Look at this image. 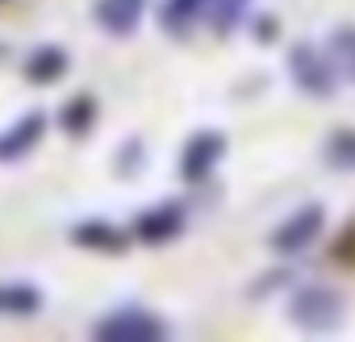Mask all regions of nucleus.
Instances as JSON below:
<instances>
[{
	"label": "nucleus",
	"mask_w": 355,
	"mask_h": 342,
	"mask_svg": "<svg viewBox=\"0 0 355 342\" xmlns=\"http://www.w3.org/2000/svg\"><path fill=\"white\" fill-rule=\"evenodd\" d=\"M347 317V300L343 292L326 288V284H305L288 296V321L301 334H334Z\"/></svg>",
	"instance_id": "f257e3e1"
},
{
	"label": "nucleus",
	"mask_w": 355,
	"mask_h": 342,
	"mask_svg": "<svg viewBox=\"0 0 355 342\" xmlns=\"http://www.w3.org/2000/svg\"><path fill=\"white\" fill-rule=\"evenodd\" d=\"M92 338H101V342H163V338H171V325L159 313L130 300V305H117L105 317H96Z\"/></svg>",
	"instance_id": "f03ea898"
},
{
	"label": "nucleus",
	"mask_w": 355,
	"mask_h": 342,
	"mask_svg": "<svg viewBox=\"0 0 355 342\" xmlns=\"http://www.w3.org/2000/svg\"><path fill=\"white\" fill-rule=\"evenodd\" d=\"M288 75H293V84H297L305 96H313V100L334 96L338 84H343V75H338L330 51H322V46H313V42H297V46L288 51Z\"/></svg>",
	"instance_id": "7ed1b4c3"
},
{
	"label": "nucleus",
	"mask_w": 355,
	"mask_h": 342,
	"mask_svg": "<svg viewBox=\"0 0 355 342\" xmlns=\"http://www.w3.org/2000/svg\"><path fill=\"white\" fill-rule=\"evenodd\" d=\"M322 230H326V205L309 201V205L293 209V213L272 230L268 242H272L276 255H301V251H309V246L322 238Z\"/></svg>",
	"instance_id": "20e7f679"
},
{
	"label": "nucleus",
	"mask_w": 355,
	"mask_h": 342,
	"mask_svg": "<svg viewBox=\"0 0 355 342\" xmlns=\"http://www.w3.org/2000/svg\"><path fill=\"white\" fill-rule=\"evenodd\" d=\"M222 159H226V134L222 129H197L180 150V180L184 184H205Z\"/></svg>",
	"instance_id": "39448f33"
},
{
	"label": "nucleus",
	"mask_w": 355,
	"mask_h": 342,
	"mask_svg": "<svg viewBox=\"0 0 355 342\" xmlns=\"http://www.w3.org/2000/svg\"><path fill=\"white\" fill-rule=\"evenodd\" d=\"M184 222H189V217H184L180 201H163V205L138 213V222H134V238L146 242V246H163V242H175V238L184 234Z\"/></svg>",
	"instance_id": "423d86ee"
},
{
	"label": "nucleus",
	"mask_w": 355,
	"mask_h": 342,
	"mask_svg": "<svg viewBox=\"0 0 355 342\" xmlns=\"http://www.w3.org/2000/svg\"><path fill=\"white\" fill-rule=\"evenodd\" d=\"M146 9H150V0H96V5H92V21L109 38H130V34H138Z\"/></svg>",
	"instance_id": "0eeeda50"
},
{
	"label": "nucleus",
	"mask_w": 355,
	"mask_h": 342,
	"mask_svg": "<svg viewBox=\"0 0 355 342\" xmlns=\"http://www.w3.org/2000/svg\"><path fill=\"white\" fill-rule=\"evenodd\" d=\"M46 138V113H26L9 129H0V163H17Z\"/></svg>",
	"instance_id": "6e6552de"
},
{
	"label": "nucleus",
	"mask_w": 355,
	"mask_h": 342,
	"mask_svg": "<svg viewBox=\"0 0 355 342\" xmlns=\"http://www.w3.org/2000/svg\"><path fill=\"white\" fill-rule=\"evenodd\" d=\"M201 21H209V0H163L159 5V26L171 38H189Z\"/></svg>",
	"instance_id": "1a4fd4ad"
},
{
	"label": "nucleus",
	"mask_w": 355,
	"mask_h": 342,
	"mask_svg": "<svg viewBox=\"0 0 355 342\" xmlns=\"http://www.w3.org/2000/svg\"><path fill=\"white\" fill-rule=\"evenodd\" d=\"M46 296L30 280H0V317H34L42 313Z\"/></svg>",
	"instance_id": "9d476101"
},
{
	"label": "nucleus",
	"mask_w": 355,
	"mask_h": 342,
	"mask_svg": "<svg viewBox=\"0 0 355 342\" xmlns=\"http://www.w3.org/2000/svg\"><path fill=\"white\" fill-rule=\"evenodd\" d=\"M67 51L63 46H55V42H46V46H34L30 55H26V80L30 84H38V88H46V84H55V80H63L67 75Z\"/></svg>",
	"instance_id": "9b49d317"
},
{
	"label": "nucleus",
	"mask_w": 355,
	"mask_h": 342,
	"mask_svg": "<svg viewBox=\"0 0 355 342\" xmlns=\"http://www.w3.org/2000/svg\"><path fill=\"white\" fill-rule=\"evenodd\" d=\"M71 242H76V246H88V251H101V255H117V251H125L130 234L117 230L113 222L92 217V222H80V226L71 230Z\"/></svg>",
	"instance_id": "f8f14e48"
},
{
	"label": "nucleus",
	"mask_w": 355,
	"mask_h": 342,
	"mask_svg": "<svg viewBox=\"0 0 355 342\" xmlns=\"http://www.w3.org/2000/svg\"><path fill=\"white\" fill-rule=\"evenodd\" d=\"M326 51H330V59H334L343 84H355V26H338V30H330Z\"/></svg>",
	"instance_id": "ddd939ff"
},
{
	"label": "nucleus",
	"mask_w": 355,
	"mask_h": 342,
	"mask_svg": "<svg viewBox=\"0 0 355 342\" xmlns=\"http://www.w3.org/2000/svg\"><path fill=\"white\" fill-rule=\"evenodd\" d=\"M247 9H251V0H209V26L218 34H230L243 26Z\"/></svg>",
	"instance_id": "4468645a"
},
{
	"label": "nucleus",
	"mask_w": 355,
	"mask_h": 342,
	"mask_svg": "<svg viewBox=\"0 0 355 342\" xmlns=\"http://www.w3.org/2000/svg\"><path fill=\"white\" fill-rule=\"evenodd\" d=\"M92 121H96V100H92V96H71L67 109L59 113V125H63L67 134H88Z\"/></svg>",
	"instance_id": "2eb2a0df"
},
{
	"label": "nucleus",
	"mask_w": 355,
	"mask_h": 342,
	"mask_svg": "<svg viewBox=\"0 0 355 342\" xmlns=\"http://www.w3.org/2000/svg\"><path fill=\"white\" fill-rule=\"evenodd\" d=\"M326 163L334 171H355V129H334L326 142Z\"/></svg>",
	"instance_id": "dca6fc26"
},
{
	"label": "nucleus",
	"mask_w": 355,
	"mask_h": 342,
	"mask_svg": "<svg viewBox=\"0 0 355 342\" xmlns=\"http://www.w3.org/2000/svg\"><path fill=\"white\" fill-rule=\"evenodd\" d=\"M0 5H5V0H0Z\"/></svg>",
	"instance_id": "f3484780"
}]
</instances>
